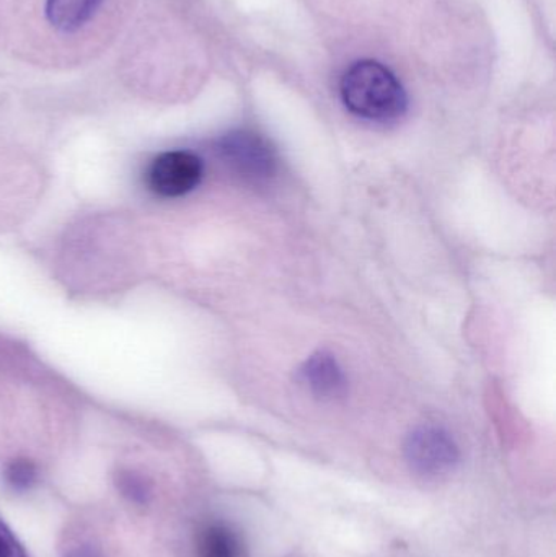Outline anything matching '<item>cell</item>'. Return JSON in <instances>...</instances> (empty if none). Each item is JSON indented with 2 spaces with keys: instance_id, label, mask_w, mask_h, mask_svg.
I'll return each mask as SVG.
<instances>
[{
  "instance_id": "obj_2",
  "label": "cell",
  "mask_w": 556,
  "mask_h": 557,
  "mask_svg": "<svg viewBox=\"0 0 556 557\" xmlns=\"http://www.w3.org/2000/svg\"><path fill=\"white\" fill-rule=\"evenodd\" d=\"M405 457L418 476L441 480L456 470L460 451L449 432L423 425L408 435Z\"/></svg>"
},
{
  "instance_id": "obj_9",
  "label": "cell",
  "mask_w": 556,
  "mask_h": 557,
  "mask_svg": "<svg viewBox=\"0 0 556 557\" xmlns=\"http://www.w3.org/2000/svg\"><path fill=\"white\" fill-rule=\"evenodd\" d=\"M38 471L35 465L28 460H15L7 467L5 480L7 483L15 491H26L36 483Z\"/></svg>"
},
{
  "instance_id": "obj_8",
  "label": "cell",
  "mask_w": 556,
  "mask_h": 557,
  "mask_svg": "<svg viewBox=\"0 0 556 557\" xmlns=\"http://www.w3.org/2000/svg\"><path fill=\"white\" fill-rule=\"evenodd\" d=\"M118 491L134 504H146L152 496V487L146 478L134 471H121L116 478Z\"/></svg>"
},
{
  "instance_id": "obj_6",
  "label": "cell",
  "mask_w": 556,
  "mask_h": 557,
  "mask_svg": "<svg viewBox=\"0 0 556 557\" xmlns=\"http://www.w3.org/2000/svg\"><path fill=\"white\" fill-rule=\"evenodd\" d=\"M103 2L104 0H46V20L58 32L75 33L94 18Z\"/></svg>"
},
{
  "instance_id": "obj_3",
  "label": "cell",
  "mask_w": 556,
  "mask_h": 557,
  "mask_svg": "<svg viewBox=\"0 0 556 557\" xmlns=\"http://www.w3.org/2000/svg\"><path fill=\"white\" fill-rule=\"evenodd\" d=\"M201 159L186 150H173L156 157L147 169V186L160 198H182L201 183Z\"/></svg>"
},
{
  "instance_id": "obj_7",
  "label": "cell",
  "mask_w": 556,
  "mask_h": 557,
  "mask_svg": "<svg viewBox=\"0 0 556 557\" xmlns=\"http://www.w3.org/2000/svg\"><path fill=\"white\" fill-rule=\"evenodd\" d=\"M196 557H244V543L227 523H208L196 539Z\"/></svg>"
},
{
  "instance_id": "obj_10",
  "label": "cell",
  "mask_w": 556,
  "mask_h": 557,
  "mask_svg": "<svg viewBox=\"0 0 556 557\" xmlns=\"http://www.w3.org/2000/svg\"><path fill=\"white\" fill-rule=\"evenodd\" d=\"M0 557H28L22 543L0 519Z\"/></svg>"
},
{
  "instance_id": "obj_1",
  "label": "cell",
  "mask_w": 556,
  "mask_h": 557,
  "mask_svg": "<svg viewBox=\"0 0 556 557\" xmlns=\"http://www.w3.org/2000/svg\"><path fill=\"white\" fill-rule=\"evenodd\" d=\"M345 107L362 120L391 123L404 116L407 91L394 72L371 59L355 62L339 85Z\"/></svg>"
},
{
  "instance_id": "obj_4",
  "label": "cell",
  "mask_w": 556,
  "mask_h": 557,
  "mask_svg": "<svg viewBox=\"0 0 556 557\" xmlns=\"http://www.w3.org/2000/svg\"><path fill=\"white\" fill-rule=\"evenodd\" d=\"M219 153L235 172L255 182L271 178L276 172L273 149L257 134H228L219 143Z\"/></svg>"
},
{
  "instance_id": "obj_5",
  "label": "cell",
  "mask_w": 556,
  "mask_h": 557,
  "mask_svg": "<svg viewBox=\"0 0 556 557\" xmlns=\"http://www.w3.org/2000/svg\"><path fill=\"white\" fill-rule=\"evenodd\" d=\"M300 376L307 388L320 399H338L346 395L348 383L342 367L332 354L320 350L313 354L302 369Z\"/></svg>"
},
{
  "instance_id": "obj_11",
  "label": "cell",
  "mask_w": 556,
  "mask_h": 557,
  "mask_svg": "<svg viewBox=\"0 0 556 557\" xmlns=\"http://www.w3.org/2000/svg\"><path fill=\"white\" fill-rule=\"evenodd\" d=\"M64 557H100V555H98L97 549L91 548V546L82 545L72 548Z\"/></svg>"
}]
</instances>
